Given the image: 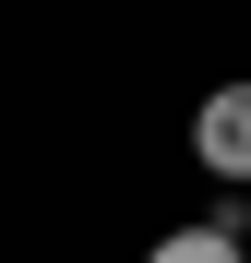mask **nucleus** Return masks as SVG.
Here are the masks:
<instances>
[{
    "label": "nucleus",
    "mask_w": 251,
    "mask_h": 263,
    "mask_svg": "<svg viewBox=\"0 0 251 263\" xmlns=\"http://www.w3.org/2000/svg\"><path fill=\"white\" fill-rule=\"evenodd\" d=\"M191 167H216L227 192H251V84H216L191 108Z\"/></svg>",
    "instance_id": "1"
},
{
    "label": "nucleus",
    "mask_w": 251,
    "mask_h": 263,
    "mask_svg": "<svg viewBox=\"0 0 251 263\" xmlns=\"http://www.w3.org/2000/svg\"><path fill=\"white\" fill-rule=\"evenodd\" d=\"M239 228H251L239 203H227V215H191V228H167L144 263H251V239H239Z\"/></svg>",
    "instance_id": "2"
}]
</instances>
